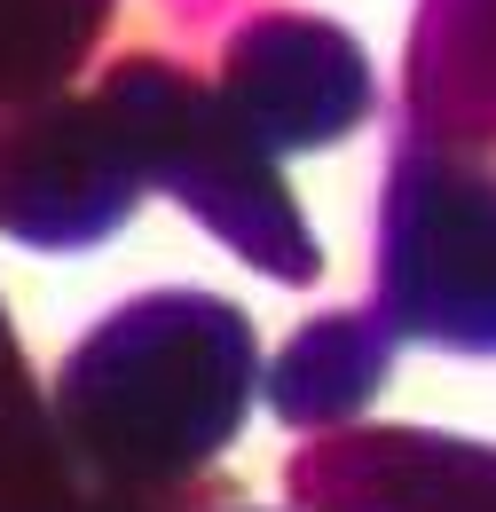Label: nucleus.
<instances>
[{
	"label": "nucleus",
	"instance_id": "obj_1",
	"mask_svg": "<svg viewBox=\"0 0 496 512\" xmlns=\"http://www.w3.org/2000/svg\"><path fill=\"white\" fill-rule=\"evenodd\" d=\"M252 386V331L205 292H158L111 316L63 371V442L95 497H150L197 473L237 434Z\"/></svg>",
	"mask_w": 496,
	"mask_h": 512
},
{
	"label": "nucleus",
	"instance_id": "obj_2",
	"mask_svg": "<svg viewBox=\"0 0 496 512\" xmlns=\"http://www.w3.org/2000/svg\"><path fill=\"white\" fill-rule=\"evenodd\" d=\"M103 103L119 111L126 142L142 158V182L189 197L213 229L237 237V253L268 276H315L308 229L292 213V197L268 174V142L237 119V103L221 87H197L166 64H126Z\"/></svg>",
	"mask_w": 496,
	"mask_h": 512
},
{
	"label": "nucleus",
	"instance_id": "obj_3",
	"mask_svg": "<svg viewBox=\"0 0 496 512\" xmlns=\"http://www.w3.org/2000/svg\"><path fill=\"white\" fill-rule=\"evenodd\" d=\"M378 308L394 331L496 355V174L441 158V142H402L386 190Z\"/></svg>",
	"mask_w": 496,
	"mask_h": 512
},
{
	"label": "nucleus",
	"instance_id": "obj_4",
	"mask_svg": "<svg viewBox=\"0 0 496 512\" xmlns=\"http://www.w3.org/2000/svg\"><path fill=\"white\" fill-rule=\"evenodd\" d=\"M0 134V229L32 245H87L119 229L142 158L126 142L111 103H56V111H8Z\"/></svg>",
	"mask_w": 496,
	"mask_h": 512
},
{
	"label": "nucleus",
	"instance_id": "obj_5",
	"mask_svg": "<svg viewBox=\"0 0 496 512\" xmlns=\"http://www.w3.org/2000/svg\"><path fill=\"white\" fill-rule=\"evenodd\" d=\"M221 95L237 103V119L268 150H308V142L347 134L371 111V71H363V48L347 32L276 16V24H252L229 48V87Z\"/></svg>",
	"mask_w": 496,
	"mask_h": 512
},
{
	"label": "nucleus",
	"instance_id": "obj_6",
	"mask_svg": "<svg viewBox=\"0 0 496 512\" xmlns=\"http://www.w3.org/2000/svg\"><path fill=\"white\" fill-rule=\"evenodd\" d=\"M292 481L315 512H496V449L434 434H347L315 442Z\"/></svg>",
	"mask_w": 496,
	"mask_h": 512
},
{
	"label": "nucleus",
	"instance_id": "obj_7",
	"mask_svg": "<svg viewBox=\"0 0 496 512\" xmlns=\"http://www.w3.org/2000/svg\"><path fill=\"white\" fill-rule=\"evenodd\" d=\"M410 111L426 142H496V0H426Z\"/></svg>",
	"mask_w": 496,
	"mask_h": 512
},
{
	"label": "nucleus",
	"instance_id": "obj_8",
	"mask_svg": "<svg viewBox=\"0 0 496 512\" xmlns=\"http://www.w3.org/2000/svg\"><path fill=\"white\" fill-rule=\"evenodd\" d=\"M386 371V339L363 316H331L292 339V355L276 363V410L292 426H331L347 418Z\"/></svg>",
	"mask_w": 496,
	"mask_h": 512
},
{
	"label": "nucleus",
	"instance_id": "obj_9",
	"mask_svg": "<svg viewBox=\"0 0 496 512\" xmlns=\"http://www.w3.org/2000/svg\"><path fill=\"white\" fill-rule=\"evenodd\" d=\"M111 0H0V111H24L87 56Z\"/></svg>",
	"mask_w": 496,
	"mask_h": 512
},
{
	"label": "nucleus",
	"instance_id": "obj_10",
	"mask_svg": "<svg viewBox=\"0 0 496 512\" xmlns=\"http://www.w3.org/2000/svg\"><path fill=\"white\" fill-rule=\"evenodd\" d=\"M0 512H87V489L71 481L56 426L24 379L0 386Z\"/></svg>",
	"mask_w": 496,
	"mask_h": 512
}]
</instances>
